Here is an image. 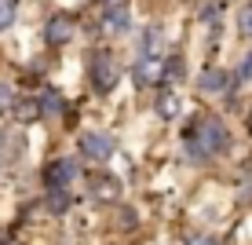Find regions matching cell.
<instances>
[{"mask_svg":"<svg viewBox=\"0 0 252 245\" xmlns=\"http://www.w3.org/2000/svg\"><path fill=\"white\" fill-rule=\"evenodd\" d=\"M227 150V128L216 117H205L194 125V132L187 139V157L190 161H205V157H216Z\"/></svg>","mask_w":252,"mask_h":245,"instance_id":"cell-1","label":"cell"},{"mask_svg":"<svg viewBox=\"0 0 252 245\" xmlns=\"http://www.w3.org/2000/svg\"><path fill=\"white\" fill-rule=\"evenodd\" d=\"M117 77H121V70L114 63V55H106V51H99V55H92V84L99 92H110L117 84Z\"/></svg>","mask_w":252,"mask_h":245,"instance_id":"cell-2","label":"cell"},{"mask_svg":"<svg viewBox=\"0 0 252 245\" xmlns=\"http://www.w3.org/2000/svg\"><path fill=\"white\" fill-rule=\"evenodd\" d=\"M73 176H77V165L69 161V157H59V161L48 165L44 183H48V190H63L66 183H73Z\"/></svg>","mask_w":252,"mask_h":245,"instance_id":"cell-3","label":"cell"},{"mask_svg":"<svg viewBox=\"0 0 252 245\" xmlns=\"http://www.w3.org/2000/svg\"><path fill=\"white\" fill-rule=\"evenodd\" d=\"M81 154L92 157V161H106V157L114 154V143H110V136H102V132H84L81 136Z\"/></svg>","mask_w":252,"mask_h":245,"instance_id":"cell-4","label":"cell"},{"mask_svg":"<svg viewBox=\"0 0 252 245\" xmlns=\"http://www.w3.org/2000/svg\"><path fill=\"white\" fill-rule=\"evenodd\" d=\"M92 198H99V201H117V198H121V179H117V176H99V179H92Z\"/></svg>","mask_w":252,"mask_h":245,"instance_id":"cell-5","label":"cell"},{"mask_svg":"<svg viewBox=\"0 0 252 245\" xmlns=\"http://www.w3.org/2000/svg\"><path fill=\"white\" fill-rule=\"evenodd\" d=\"M132 77H135V84H139V88H146V84L161 81V63H158V59H139Z\"/></svg>","mask_w":252,"mask_h":245,"instance_id":"cell-6","label":"cell"},{"mask_svg":"<svg viewBox=\"0 0 252 245\" xmlns=\"http://www.w3.org/2000/svg\"><path fill=\"white\" fill-rule=\"evenodd\" d=\"M44 37L51 40V44H66V40L73 37V22H69V19H63V15H59V19H51V22H48Z\"/></svg>","mask_w":252,"mask_h":245,"instance_id":"cell-7","label":"cell"},{"mask_svg":"<svg viewBox=\"0 0 252 245\" xmlns=\"http://www.w3.org/2000/svg\"><path fill=\"white\" fill-rule=\"evenodd\" d=\"M37 110H40V113H48V117H55V113H63V110H66V99H63V95H59L55 88H48V92L37 99Z\"/></svg>","mask_w":252,"mask_h":245,"instance_id":"cell-8","label":"cell"},{"mask_svg":"<svg viewBox=\"0 0 252 245\" xmlns=\"http://www.w3.org/2000/svg\"><path fill=\"white\" fill-rule=\"evenodd\" d=\"M197 88L201 92H223L227 88V73H223V70H205L201 81H197Z\"/></svg>","mask_w":252,"mask_h":245,"instance_id":"cell-9","label":"cell"},{"mask_svg":"<svg viewBox=\"0 0 252 245\" xmlns=\"http://www.w3.org/2000/svg\"><path fill=\"white\" fill-rule=\"evenodd\" d=\"M102 22H106L110 33H125V30H128V11H125V7H110Z\"/></svg>","mask_w":252,"mask_h":245,"instance_id":"cell-10","label":"cell"},{"mask_svg":"<svg viewBox=\"0 0 252 245\" xmlns=\"http://www.w3.org/2000/svg\"><path fill=\"white\" fill-rule=\"evenodd\" d=\"M158 113H161L164 121L179 117V95H172V92H164V95H158Z\"/></svg>","mask_w":252,"mask_h":245,"instance_id":"cell-11","label":"cell"},{"mask_svg":"<svg viewBox=\"0 0 252 245\" xmlns=\"http://www.w3.org/2000/svg\"><path fill=\"white\" fill-rule=\"evenodd\" d=\"M15 15H19V0H0V30H7Z\"/></svg>","mask_w":252,"mask_h":245,"instance_id":"cell-12","label":"cell"},{"mask_svg":"<svg viewBox=\"0 0 252 245\" xmlns=\"http://www.w3.org/2000/svg\"><path fill=\"white\" fill-rule=\"evenodd\" d=\"M11 110L15 113H19V121H33V117H37V99H22V103H11Z\"/></svg>","mask_w":252,"mask_h":245,"instance_id":"cell-13","label":"cell"},{"mask_svg":"<svg viewBox=\"0 0 252 245\" xmlns=\"http://www.w3.org/2000/svg\"><path fill=\"white\" fill-rule=\"evenodd\" d=\"M161 77H168V81H183V59H168V63L161 66Z\"/></svg>","mask_w":252,"mask_h":245,"instance_id":"cell-14","label":"cell"},{"mask_svg":"<svg viewBox=\"0 0 252 245\" xmlns=\"http://www.w3.org/2000/svg\"><path fill=\"white\" fill-rule=\"evenodd\" d=\"M66 205H69V194H66V190H51V194H48V209H51V212H63Z\"/></svg>","mask_w":252,"mask_h":245,"instance_id":"cell-15","label":"cell"},{"mask_svg":"<svg viewBox=\"0 0 252 245\" xmlns=\"http://www.w3.org/2000/svg\"><path fill=\"white\" fill-rule=\"evenodd\" d=\"M15 154H19V139H4L0 136V157H4V161H15Z\"/></svg>","mask_w":252,"mask_h":245,"instance_id":"cell-16","label":"cell"},{"mask_svg":"<svg viewBox=\"0 0 252 245\" xmlns=\"http://www.w3.org/2000/svg\"><path fill=\"white\" fill-rule=\"evenodd\" d=\"M11 103H15L11 84H4V81H0V113H4V110H11Z\"/></svg>","mask_w":252,"mask_h":245,"instance_id":"cell-17","label":"cell"},{"mask_svg":"<svg viewBox=\"0 0 252 245\" xmlns=\"http://www.w3.org/2000/svg\"><path fill=\"white\" fill-rule=\"evenodd\" d=\"M249 81H252V55H245L238 66V84H249Z\"/></svg>","mask_w":252,"mask_h":245,"instance_id":"cell-18","label":"cell"},{"mask_svg":"<svg viewBox=\"0 0 252 245\" xmlns=\"http://www.w3.org/2000/svg\"><path fill=\"white\" fill-rule=\"evenodd\" d=\"M238 26H241L245 33H252V4H249V7H241V15H238Z\"/></svg>","mask_w":252,"mask_h":245,"instance_id":"cell-19","label":"cell"},{"mask_svg":"<svg viewBox=\"0 0 252 245\" xmlns=\"http://www.w3.org/2000/svg\"><path fill=\"white\" fill-rule=\"evenodd\" d=\"M190 245H220V242H216V238H212V234H197V238H194V242H190Z\"/></svg>","mask_w":252,"mask_h":245,"instance_id":"cell-20","label":"cell"}]
</instances>
